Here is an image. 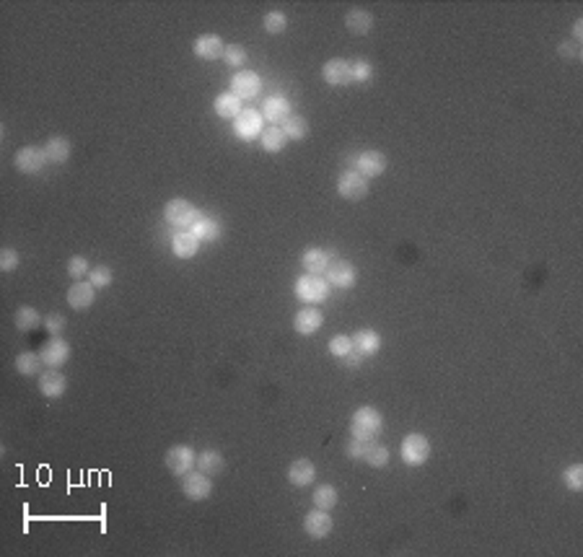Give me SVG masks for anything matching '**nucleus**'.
Segmentation results:
<instances>
[{
	"instance_id": "nucleus-1",
	"label": "nucleus",
	"mask_w": 583,
	"mask_h": 557,
	"mask_svg": "<svg viewBox=\"0 0 583 557\" xmlns=\"http://www.w3.org/2000/svg\"><path fill=\"white\" fill-rule=\"evenodd\" d=\"M350 430L356 438L376 441V436L384 430V417L376 407H358L353 412V420H350Z\"/></svg>"
},
{
	"instance_id": "nucleus-2",
	"label": "nucleus",
	"mask_w": 583,
	"mask_h": 557,
	"mask_svg": "<svg viewBox=\"0 0 583 557\" xmlns=\"http://www.w3.org/2000/svg\"><path fill=\"white\" fill-rule=\"evenodd\" d=\"M296 296H299L301 301H306L309 306H314V303H321V301L329 298V291H332V286H329V280L324 278V275H309L306 272L304 278L296 280Z\"/></svg>"
},
{
	"instance_id": "nucleus-3",
	"label": "nucleus",
	"mask_w": 583,
	"mask_h": 557,
	"mask_svg": "<svg viewBox=\"0 0 583 557\" xmlns=\"http://www.w3.org/2000/svg\"><path fill=\"white\" fill-rule=\"evenodd\" d=\"M200 210L192 205L190 200H182V197H177V200H169L164 205V218L174 226V229L179 231H190L192 229V223L197 221Z\"/></svg>"
},
{
	"instance_id": "nucleus-4",
	"label": "nucleus",
	"mask_w": 583,
	"mask_h": 557,
	"mask_svg": "<svg viewBox=\"0 0 583 557\" xmlns=\"http://www.w3.org/2000/svg\"><path fill=\"white\" fill-rule=\"evenodd\" d=\"M399 454L405 459V464L410 467L425 464L428 459H430V441L423 433H410V436H405L402 446H399Z\"/></svg>"
},
{
	"instance_id": "nucleus-5",
	"label": "nucleus",
	"mask_w": 583,
	"mask_h": 557,
	"mask_svg": "<svg viewBox=\"0 0 583 557\" xmlns=\"http://www.w3.org/2000/svg\"><path fill=\"white\" fill-rule=\"evenodd\" d=\"M182 493H185L187 500H195V503L197 500H207L213 495V479H210V474L200 469L187 472L185 477H182Z\"/></svg>"
},
{
	"instance_id": "nucleus-6",
	"label": "nucleus",
	"mask_w": 583,
	"mask_h": 557,
	"mask_svg": "<svg viewBox=\"0 0 583 557\" xmlns=\"http://www.w3.org/2000/svg\"><path fill=\"white\" fill-rule=\"evenodd\" d=\"M166 467H169V472L174 474V477H185L187 472H192L195 467H197V457H195L192 446H171L169 451H166Z\"/></svg>"
},
{
	"instance_id": "nucleus-7",
	"label": "nucleus",
	"mask_w": 583,
	"mask_h": 557,
	"mask_svg": "<svg viewBox=\"0 0 583 557\" xmlns=\"http://www.w3.org/2000/svg\"><path fill=\"white\" fill-rule=\"evenodd\" d=\"M337 192H340V197H345V200H363L366 194H368V179L363 177V174H358L356 169H350V172H342L340 179H337Z\"/></svg>"
},
{
	"instance_id": "nucleus-8",
	"label": "nucleus",
	"mask_w": 583,
	"mask_h": 557,
	"mask_svg": "<svg viewBox=\"0 0 583 557\" xmlns=\"http://www.w3.org/2000/svg\"><path fill=\"white\" fill-rule=\"evenodd\" d=\"M321 78L327 80L329 86H350V83H356L353 80V63L345 58H332L324 63V68H321Z\"/></svg>"
},
{
	"instance_id": "nucleus-9",
	"label": "nucleus",
	"mask_w": 583,
	"mask_h": 557,
	"mask_svg": "<svg viewBox=\"0 0 583 557\" xmlns=\"http://www.w3.org/2000/svg\"><path fill=\"white\" fill-rule=\"evenodd\" d=\"M262 125H264V117L262 112H257V109H242V115L234 120V132L236 137H242V140H254V137L262 135Z\"/></svg>"
},
{
	"instance_id": "nucleus-10",
	"label": "nucleus",
	"mask_w": 583,
	"mask_h": 557,
	"mask_svg": "<svg viewBox=\"0 0 583 557\" xmlns=\"http://www.w3.org/2000/svg\"><path fill=\"white\" fill-rule=\"evenodd\" d=\"M14 164L21 174H39L47 164V153H44V148H36V145H24V148L16 150Z\"/></svg>"
},
{
	"instance_id": "nucleus-11",
	"label": "nucleus",
	"mask_w": 583,
	"mask_h": 557,
	"mask_svg": "<svg viewBox=\"0 0 583 557\" xmlns=\"http://www.w3.org/2000/svg\"><path fill=\"white\" fill-rule=\"evenodd\" d=\"M262 91V78L254 71H239L231 78V93H236L239 99H254L257 93Z\"/></svg>"
},
{
	"instance_id": "nucleus-12",
	"label": "nucleus",
	"mask_w": 583,
	"mask_h": 557,
	"mask_svg": "<svg viewBox=\"0 0 583 557\" xmlns=\"http://www.w3.org/2000/svg\"><path fill=\"white\" fill-rule=\"evenodd\" d=\"M39 355H42L44 365H50V368H60V365H65V363H68V358H71V345L65 343L60 335L50 337V340L42 345Z\"/></svg>"
},
{
	"instance_id": "nucleus-13",
	"label": "nucleus",
	"mask_w": 583,
	"mask_h": 557,
	"mask_svg": "<svg viewBox=\"0 0 583 557\" xmlns=\"http://www.w3.org/2000/svg\"><path fill=\"white\" fill-rule=\"evenodd\" d=\"M324 278H327L329 286H334V288H353L356 286L358 272L348 259H332L329 270L324 272Z\"/></svg>"
},
{
	"instance_id": "nucleus-14",
	"label": "nucleus",
	"mask_w": 583,
	"mask_h": 557,
	"mask_svg": "<svg viewBox=\"0 0 583 557\" xmlns=\"http://www.w3.org/2000/svg\"><path fill=\"white\" fill-rule=\"evenodd\" d=\"M332 526L334 521H332V516H329V511H321V508L309 511L304 519V531L311 536V539H324V536H329Z\"/></svg>"
},
{
	"instance_id": "nucleus-15",
	"label": "nucleus",
	"mask_w": 583,
	"mask_h": 557,
	"mask_svg": "<svg viewBox=\"0 0 583 557\" xmlns=\"http://www.w3.org/2000/svg\"><path fill=\"white\" fill-rule=\"evenodd\" d=\"M356 172L363 177H381L386 172V156L381 150H363L356 158Z\"/></svg>"
},
{
	"instance_id": "nucleus-16",
	"label": "nucleus",
	"mask_w": 583,
	"mask_h": 557,
	"mask_svg": "<svg viewBox=\"0 0 583 557\" xmlns=\"http://www.w3.org/2000/svg\"><path fill=\"white\" fill-rule=\"evenodd\" d=\"M96 301V288L88 283V280H78L68 288V306L76 308V311H86V308L93 306Z\"/></svg>"
},
{
	"instance_id": "nucleus-17",
	"label": "nucleus",
	"mask_w": 583,
	"mask_h": 557,
	"mask_svg": "<svg viewBox=\"0 0 583 557\" xmlns=\"http://www.w3.org/2000/svg\"><path fill=\"white\" fill-rule=\"evenodd\" d=\"M192 52L200 60H223V52H226V44L218 34H202L195 39Z\"/></svg>"
},
{
	"instance_id": "nucleus-18",
	"label": "nucleus",
	"mask_w": 583,
	"mask_h": 557,
	"mask_svg": "<svg viewBox=\"0 0 583 557\" xmlns=\"http://www.w3.org/2000/svg\"><path fill=\"white\" fill-rule=\"evenodd\" d=\"M68 389V379H65L60 368H50V371L39 373V392L47 400H60Z\"/></svg>"
},
{
	"instance_id": "nucleus-19",
	"label": "nucleus",
	"mask_w": 583,
	"mask_h": 557,
	"mask_svg": "<svg viewBox=\"0 0 583 557\" xmlns=\"http://www.w3.org/2000/svg\"><path fill=\"white\" fill-rule=\"evenodd\" d=\"M314 479H316V467H314L311 459H296L288 467V482L293 487H309Z\"/></svg>"
},
{
	"instance_id": "nucleus-20",
	"label": "nucleus",
	"mask_w": 583,
	"mask_h": 557,
	"mask_svg": "<svg viewBox=\"0 0 583 557\" xmlns=\"http://www.w3.org/2000/svg\"><path fill=\"white\" fill-rule=\"evenodd\" d=\"M301 264H304V270L309 272V275H324V272L329 270V264H332V254H329L327 249L311 246V249L304 251Z\"/></svg>"
},
{
	"instance_id": "nucleus-21",
	"label": "nucleus",
	"mask_w": 583,
	"mask_h": 557,
	"mask_svg": "<svg viewBox=\"0 0 583 557\" xmlns=\"http://www.w3.org/2000/svg\"><path fill=\"white\" fill-rule=\"evenodd\" d=\"M291 115H293L291 101L285 99V96H270V99L262 104V117L270 122V125H283Z\"/></svg>"
},
{
	"instance_id": "nucleus-22",
	"label": "nucleus",
	"mask_w": 583,
	"mask_h": 557,
	"mask_svg": "<svg viewBox=\"0 0 583 557\" xmlns=\"http://www.w3.org/2000/svg\"><path fill=\"white\" fill-rule=\"evenodd\" d=\"M321 324H324V316H321V311L316 306L301 308L299 314H296V319H293V327H296L299 335H314V332L321 329Z\"/></svg>"
},
{
	"instance_id": "nucleus-23",
	"label": "nucleus",
	"mask_w": 583,
	"mask_h": 557,
	"mask_svg": "<svg viewBox=\"0 0 583 557\" xmlns=\"http://www.w3.org/2000/svg\"><path fill=\"white\" fill-rule=\"evenodd\" d=\"M350 340H353V350L361 353L363 358L376 355L381 350V335L373 329H358L356 337H350Z\"/></svg>"
},
{
	"instance_id": "nucleus-24",
	"label": "nucleus",
	"mask_w": 583,
	"mask_h": 557,
	"mask_svg": "<svg viewBox=\"0 0 583 557\" xmlns=\"http://www.w3.org/2000/svg\"><path fill=\"white\" fill-rule=\"evenodd\" d=\"M190 231L197 236L200 241H215V239H221L223 226L218 223V218H210V215L200 213L197 221L192 223V229H190Z\"/></svg>"
},
{
	"instance_id": "nucleus-25",
	"label": "nucleus",
	"mask_w": 583,
	"mask_h": 557,
	"mask_svg": "<svg viewBox=\"0 0 583 557\" xmlns=\"http://www.w3.org/2000/svg\"><path fill=\"white\" fill-rule=\"evenodd\" d=\"M213 109H215V115L223 117V120H236V117L242 115V99L231 91L218 93L213 101Z\"/></svg>"
},
{
	"instance_id": "nucleus-26",
	"label": "nucleus",
	"mask_w": 583,
	"mask_h": 557,
	"mask_svg": "<svg viewBox=\"0 0 583 557\" xmlns=\"http://www.w3.org/2000/svg\"><path fill=\"white\" fill-rule=\"evenodd\" d=\"M171 249H174V254L182 259H190L197 254L200 249V239L192 234V231H179L174 239H171Z\"/></svg>"
},
{
	"instance_id": "nucleus-27",
	"label": "nucleus",
	"mask_w": 583,
	"mask_h": 557,
	"mask_svg": "<svg viewBox=\"0 0 583 557\" xmlns=\"http://www.w3.org/2000/svg\"><path fill=\"white\" fill-rule=\"evenodd\" d=\"M345 26H348V31H353V34L363 36V34H368L371 26H373V16H371L366 8H350L348 16H345Z\"/></svg>"
},
{
	"instance_id": "nucleus-28",
	"label": "nucleus",
	"mask_w": 583,
	"mask_h": 557,
	"mask_svg": "<svg viewBox=\"0 0 583 557\" xmlns=\"http://www.w3.org/2000/svg\"><path fill=\"white\" fill-rule=\"evenodd\" d=\"M223 467H226V459H223L221 451L205 449L202 454H197V469H200V472H205V474H210V477H215V474H221Z\"/></svg>"
},
{
	"instance_id": "nucleus-29",
	"label": "nucleus",
	"mask_w": 583,
	"mask_h": 557,
	"mask_svg": "<svg viewBox=\"0 0 583 557\" xmlns=\"http://www.w3.org/2000/svg\"><path fill=\"white\" fill-rule=\"evenodd\" d=\"M44 153H47V161L50 164H65L68 158H71V143H68V137H50L47 140V145H44Z\"/></svg>"
},
{
	"instance_id": "nucleus-30",
	"label": "nucleus",
	"mask_w": 583,
	"mask_h": 557,
	"mask_svg": "<svg viewBox=\"0 0 583 557\" xmlns=\"http://www.w3.org/2000/svg\"><path fill=\"white\" fill-rule=\"evenodd\" d=\"M259 143H262V148L267 150V153H280V150L285 148V143H288V137H285L283 127H278V125H270L267 130H262V135H259Z\"/></svg>"
},
{
	"instance_id": "nucleus-31",
	"label": "nucleus",
	"mask_w": 583,
	"mask_h": 557,
	"mask_svg": "<svg viewBox=\"0 0 583 557\" xmlns=\"http://www.w3.org/2000/svg\"><path fill=\"white\" fill-rule=\"evenodd\" d=\"M14 322H16V329H19V332H31V329L39 327L44 319L34 306H21L19 311H16Z\"/></svg>"
},
{
	"instance_id": "nucleus-32",
	"label": "nucleus",
	"mask_w": 583,
	"mask_h": 557,
	"mask_svg": "<svg viewBox=\"0 0 583 557\" xmlns=\"http://www.w3.org/2000/svg\"><path fill=\"white\" fill-rule=\"evenodd\" d=\"M42 355L39 353H19L16 355V371L21 373V376H36V373L42 371Z\"/></svg>"
},
{
	"instance_id": "nucleus-33",
	"label": "nucleus",
	"mask_w": 583,
	"mask_h": 557,
	"mask_svg": "<svg viewBox=\"0 0 583 557\" xmlns=\"http://www.w3.org/2000/svg\"><path fill=\"white\" fill-rule=\"evenodd\" d=\"M280 127H283L288 140H304V137L309 135V122H306L301 115H291Z\"/></svg>"
},
{
	"instance_id": "nucleus-34",
	"label": "nucleus",
	"mask_w": 583,
	"mask_h": 557,
	"mask_svg": "<svg viewBox=\"0 0 583 557\" xmlns=\"http://www.w3.org/2000/svg\"><path fill=\"white\" fill-rule=\"evenodd\" d=\"M337 500H340V495H337V487L332 485H319L314 490V506L321 508V511H332L337 506Z\"/></svg>"
},
{
	"instance_id": "nucleus-35",
	"label": "nucleus",
	"mask_w": 583,
	"mask_h": 557,
	"mask_svg": "<svg viewBox=\"0 0 583 557\" xmlns=\"http://www.w3.org/2000/svg\"><path fill=\"white\" fill-rule=\"evenodd\" d=\"M368 467H376V469H384L386 464H389V449L386 446H381V443L371 441L368 446V454H366V459H363Z\"/></svg>"
},
{
	"instance_id": "nucleus-36",
	"label": "nucleus",
	"mask_w": 583,
	"mask_h": 557,
	"mask_svg": "<svg viewBox=\"0 0 583 557\" xmlns=\"http://www.w3.org/2000/svg\"><path fill=\"white\" fill-rule=\"evenodd\" d=\"M249 60V52L244 50L242 44H226V52H223V63L228 68H244Z\"/></svg>"
},
{
	"instance_id": "nucleus-37",
	"label": "nucleus",
	"mask_w": 583,
	"mask_h": 557,
	"mask_svg": "<svg viewBox=\"0 0 583 557\" xmlns=\"http://www.w3.org/2000/svg\"><path fill=\"white\" fill-rule=\"evenodd\" d=\"M288 29V16L283 14V11H267V16H264V31L267 34H283V31Z\"/></svg>"
},
{
	"instance_id": "nucleus-38",
	"label": "nucleus",
	"mask_w": 583,
	"mask_h": 557,
	"mask_svg": "<svg viewBox=\"0 0 583 557\" xmlns=\"http://www.w3.org/2000/svg\"><path fill=\"white\" fill-rule=\"evenodd\" d=\"M88 272H91V262H88L83 254H73V257L68 259V275H71L73 280L86 278Z\"/></svg>"
},
{
	"instance_id": "nucleus-39",
	"label": "nucleus",
	"mask_w": 583,
	"mask_h": 557,
	"mask_svg": "<svg viewBox=\"0 0 583 557\" xmlns=\"http://www.w3.org/2000/svg\"><path fill=\"white\" fill-rule=\"evenodd\" d=\"M329 353H332L334 358H342V360H345V358L353 353V340H350L348 335L332 337V340H329Z\"/></svg>"
},
{
	"instance_id": "nucleus-40",
	"label": "nucleus",
	"mask_w": 583,
	"mask_h": 557,
	"mask_svg": "<svg viewBox=\"0 0 583 557\" xmlns=\"http://www.w3.org/2000/svg\"><path fill=\"white\" fill-rule=\"evenodd\" d=\"M562 479H565V485H568L573 493H581L583 490V464H570L568 469H565V474H562Z\"/></svg>"
},
{
	"instance_id": "nucleus-41",
	"label": "nucleus",
	"mask_w": 583,
	"mask_h": 557,
	"mask_svg": "<svg viewBox=\"0 0 583 557\" xmlns=\"http://www.w3.org/2000/svg\"><path fill=\"white\" fill-rule=\"evenodd\" d=\"M88 283H91L93 288H109L112 286V270L104 267V264L93 267V270L88 272Z\"/></svg>"
},
{
	"instance_id": "nucleus-42",
	"label": "nucleus",
	"mask_w": 583,
	"mask_h": 557,
	"mask_svg": "<svg viewBox=\"0 0 583 557\" xmlns=\"http://www.w3.org/2000/svg\"><path fill=\"white\" fill-rule=\"evenodd\" d=\"M368 446H371V441H363V438L353 436L348 443V449H345V454H348L350 459H356V462H363L366 454H368Z\"/></svg>"
},
{
	"instance_id": "nucleus-43",
	"label": "nucleus",
	"mask_w": 583,
	"mask_h": 557,
	"mask_svg": "<svg viewBox=\"0 0 583 557\" xmlns=\"http://www.w3.org/2000/svg\"><path fill=\"white\" fill-rule=\"evenodd\" d=\"M373 78V65L368 60H356L353 63V80L356 83H368Z\"/></svg>"
},
{
	"instance_id": "nucleus-44",
	"label": "nucleus",
	"mask_w": 583,
	"mask_h": 557,
	"mask_svg": "<svg viewBox=\"0 0 583 557\" xmlns=\"http://www.w3.org/2000/svg\"><path fill=\"white\" fill-rule=\"evenodd\" d=\"M16 267H19V251L11 249V246H6V249L0 251V270L14 272Z\"/></svg>"
},
{
	"instance_id": "nucleus-45",
	"label": "nucleus",
	"mask_w": 583,
	"mask_h": 557,
	"mask_svg": "<svg viewBox=\"0 0 583 557\" xmlns=\"http://www.w3.org/2000/svg\"><path fill=\"white\" fill-rule=\"evenodd\" d=\"M44 329H47L52 337H57L65 329V316L63 314H47L44 316Z\"/></svg>"
},
{
	"instance_id": "nucleus-46",
	"label": "nucleus",
	"mask_w": 583,
	"mask_h": 557,
	"mask_svg": "<svg viewBox=\"0 0 583 557\" xmlns=\"http://www.w3.org/2000/svg\"><path fill=\"white\" fill-rule=\"evenodd\" d=\"M562 55V58H568V60H578L581 58V47H578V42H562L560 44V50H557Z\"/></svg>"
},
{
	"instance_id": "nucleus-47",
	"label": "nucleus",
	"mask_w": 583,
	"mask_h": 557,
	"mask_svg": "<svg viewBox=\"0 0 583 557\" xmlns=\"http://www.w3.org/2000/svg\"><path fill=\"white\" fill-rule=\"evenodd\" d=\"M345 360H348V365H353V368H358V365H361V360H363V355H361V353H356V350H353L348 358H345Z\"/></svg>"
},
{
	"instance_id": "nucleus-48",
	"label": "nucleus",
	"mask_w": 583,
	"mask_h": 557,
	"mask_svg": "<svg viewBox=\"0 0 583 557\" xmlns=\"http://www.w3.org/2000/svg\"><path fill=\"white\" fill-rule=\"evenodd\" d=\"M581 36H583V21L578 19V21L573 24V42H581Z\"/></svg>"
}]
</instances>
